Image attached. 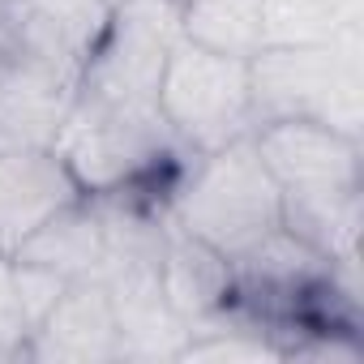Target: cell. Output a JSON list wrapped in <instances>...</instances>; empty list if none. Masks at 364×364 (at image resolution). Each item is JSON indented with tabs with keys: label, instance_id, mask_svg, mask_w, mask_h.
Here are the masks:
<instances>
[{
	"label": "cell",
	"instance_id": "obj_5",
	"mask_svg": "<svg viewBox=\"0 0 364 364\" xmlns=\"http://www.w3.org/2000/svg\"><path fill=\"white\" fill-rule=\"evenodd\" d=\"M159 116L189 154L253 133L249 60L198 48L180 35L159 77Z\"/></svg>",
	"mask_w": 364,
	"mask_h": 364
},
{
	"label": "cell",
	"instance_id": "obj_11",
	"mask_svg": "<svg viewBox=\"0 0 364 364\" xmlns=\"http://www.w3.org/2000/svg\"><path fill=\"white\" fill-rule=\"evenodd\" d=\"M266 48H313L364 35V0H262Z\"/></svg>",
	"mask_w": 364,
	"mask_h": 364
},
{
	"label": "cell",
	"instance_id": "obj_1",
	"mask_svg": "<svg viewBox=\"0 0 364 364\" xmlns=\"http://www.w3.org/2000/svg\"><path fill=\"white\" fill-rule=\"evenodd\" d=\"M112 0H0V137L56 141Z\"/></svg>",
	"mask_w": 364,
	"mask_h": 364
},
{
	"label": "cell",
	"instance_id": "obj_13",
	"mask_svg": "<svg viewBox=\"0 0 364 364\" xmlns=\"http://www.w3.org/2000/svg\"><path fill=\"white\" fill-rule=\"evenodd\" d=\"M31 343V317L18 300L14 262L0 257V360H22Z\"/></svg>",
	"mask_w": 364,
	"mask_h": 364
},
{
	"label": "cell",
	"instance_id": "obj_8",
	"mask_svg": "<svg viewBox=\"0 0 364 364\" xmlns=\"http://www.w3.org/2000/svg\"><path fill=\"white\" fill-rule=\"evenodd\" d=\"M116 313L112 296L99 279H73L56 296V304L39 317L26 343V360H69V364H95L116 360Z\"/></svg>",
	"mask_w": 364,
	"mask_h": 364
},
{
	"label": "cell",
	"instance_id": "obj_4",
	"mask_svg": "<svg viewBox=\"0 0 364 364\" xmlns=\"http://www.w3.org/2000/svg\"><path fill=\"white\" fill-rule=\"evenodd\" d=\"M253 129L270 120H313L364 137V35L313 48H262L249 60Z\"/></svg>",
	"mask_w": 364,
	"mask_h": 364
},
{
	"label": "cell",
	"instance_id": "obj_6",
	"mask_svg": "<svg viewBox=\"0 0 364 364\" xmlns=\"http://www.w3.org/2000/svg\"><path fill=\"white\" fill-rule=\"evenodd\" d=\"M253 141L279 185V198L360 189V137L313 120H270L253 129Z\"/></svg>",
	"mask_w": 364,
	"mask_h": 364
},
{
	"label": "cell",
	"instance_id": "obj_7",
	"mask_svg": "<svg viewBox=\"0 0 364 364\" xmlns=\"http://www.w3.org/2000/svg\"><path fill=\"white\" fill-rule=\"evenodd\" d=\"M77 198L86 193L56 146L0 137V257H14L31 232Z\"/></svg>",
	"mask_w": 364,
	"mask_h": 364
},
{
	"label": "cell",
	"instance_id": "obj_2",
	"mask_svg": "<svg viewBox=\"0 0 364 364\" xmlns=\"http://www.w3.org/2000/svg\"><path fill=\"white\" fill-rule=\"evenodd\" d=\"M163 215L228 262L283 228V198L253 133L189 154L163 193Z\"/></svg>",
	"mask_w": 364,
	"mask_h": 364
},
{
	"label": "cell",
	"instance_id": "obj_10",
	"mask_svg": "<svg viewBox=\"0 0 364 364\" xmlns=\"http://www.w3.org/2000/svg\"><path fill=\"white\" fill-rule=\"evenodd\" d=\"M159 279L171 300V309L185 317L189 326L232 300V266L219 249L193 240L189 232H180L167 219L163 236V257H159Z\"/></svg>",
	"mask_w": 364,
	"mask_h": 364
},
{
	"label": "cell",
	"instance_id": "obj_9",
	"mask_svg": "<svg viewBox=\"0 0 364 364\" xmlns=\"http://www.w3.org/2000/svg\"><path fill=\"white\" fill-rule=\"evenodd\" d=\"M18 262L43 266L60 279H99L103 257H107V236H103V215L99 202L86 193L77 202H69L65 210H56L39 232H31L18 253Z\"/></svg>",
	"mask_w": 364,
	"mask_h": 364
},
{
	"label": "cell",
	"instance_id": "obj_3",
	"mask_svg": "<svg viewBox=\"0 0 364 364\" xmlns=\"http://www.w3.org/2000/svg\"><path fill=\"white\" fill-rule=\"evenodd\" d=\"M56 154L69 163L82 193H137L146 180H163L185 167L189 150L163 124L159 103L99 99L77 90L56 133Z\"/></svg>",
	"mask_w": 364,
	"mask_h": 364
},
{
	"label": "cell",
	"instance_id": "obj_12",
	"mask_svg": "<svg viewBox=\"0 0 364 364\" xmlns=\"http://www.w3.org/2000/svg\"><path fill=\"white\" fill-rule=\"evenodd\" d=\"M180 35L198 48L253 60L266 48L262 0H176Z\"/></svg>",
	"mask_w": 364,
	"mask_h": 364
}]
</instances>
